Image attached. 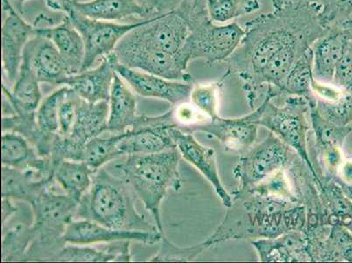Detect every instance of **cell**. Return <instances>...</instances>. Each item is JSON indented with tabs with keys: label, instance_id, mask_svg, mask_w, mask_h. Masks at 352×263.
I'll use <instances>...</instances> for the list:
<instances>
[{
	"label": "cell",
	"instance_id": "1",
	"mask_svg": "<svg viewBox=\"0 0 352 263\" xmlns=\"http://www.w3.org/2000/svg\"><path fill=\"white\" fill-rule=\"evenodd\" d=\"M322 3L304 2L274 8L246 22L245 36L235 52L226 61V73L238 74L250 107H258L256 85L272 57L285 45L306 32L326 30L320 20Z\"/></svg>",
	"mask_w": 352,
	"mask_h": 263
},
{
	"label": "cell",
	"instance_id": "2",
	"mask_svg": "<svg viewBox=\"0 0 352 263\" xmlns=\"http://www.w3.org/2000/svg\"><path fill=\"white\" fill-rule=\"evenodd\" d=\"M182 156L177 149L166 151L131 155L115 160L113 174L120 176L136 198L142 202L146 210L151 213L156 227L166 236L161 215L162 201L168 190L180 191L182 179L179 172Z\"/></svg>",
	"mask_w": 352,
	"mask_h": 263
},
{
	"label": "cell",
	"instance_id": "3",
	"mask_svg": "<svg viewBox=\"0 0 352 263\" xmlns=\"http://www.w3.org/2000/svg\"><path fill=\"white\" fill-rule=\"evenodd\" d=\"M230 195L232 207L227 208L226 216L215 232L204 240L209 249L229 240L252 242L307 229L308 211L304 205H297L281 213H267L246 192L236 189Z\"/></svg>",
	"mask_w": 352,
	"mask_h": 263
},
{
	"label": "cell",
	"instance_id": "4",
	"mask_svg": "<svg viewBox=\"0 0 352 263\" xmlns=\"http://www.w3.org/2000/svg\"><path fill=\"white\" fill-rule=\"evenodd\" d=\"M135 198L122 178L103 167L95 173L91 188L80 200L76 218L118 230L160 231L138 211Z\"/></svg>",
	"mask_w": 352,
	"mask_h": 263
},
{
	"label": "cell",
	"instance_id": "5",
	"mask_svg": "<svg viewBox=\"0 0 352 263\" xmlns=\"http://www.w3.org/2000/svg\"><path fill=\"white\" fill-rule=\"evenodd\" d=\"M311 105L300 96L289 95L279 88L267 85L261 104L249 114L250 120L264 127L280 138L300 156L318 178L308 150Z\"/></svg>",
	"mask_w": 352,
	"mask_h": 263
},
{
	"label": "cell",
	"instance_id": "6",
	"mask_svg": "<svg viewBox=\"0 0 352 263\" xmlns=\"http://www.w3.org/2000/svg\"><path fill=\"white\" fill-rule=\"evenodd\" d=\"M30 205L34 213L33 240L25 262H54L67 244L64 233L76 219L78 203L64 194L54 182Z\"/></svg>",
	"mask_w": 352,
	"mask_h": 263
},
{
	"label": "cell",
	"instance_id": "7",
	"mask_svg": "<svg viewBox=\"0 0 352 263\" xmlns=\"http://www.w3.org/2000/svg\"><path fill=\"white\" fill-rule=\"evenodd\" d=\"M191 33L182 53L188 62L203 60L208 65L226 62L245 36L244 28L238 23L214 24L207 10L197 11L188 16Z\"/></svg>",
	"mask_w": 352,
	"mask_h": 263
},
{
	"label": "cell",
	"instance_id": "8",
	"mask_svg": "<svg viewBox=\"0 0 352 263\" xmlns=\"http://www.w3.org/2000/svg\"><path fill=\"white\" fill-rule=\"evenodd\" d=\"M292 147L271 133L258 145L240 156L233 169L239 189L257 185L275 172L286 169L298 156Z\"/></svg>",
	"mask_w": 352,
	"mask_h": 263
},
{
	"label": "cell",
	"instance_id": "9",
	"mask_svg": "<svg viewBox=\"0 0 352 263\" xmlns=\"http://www.w3.org/2000/svg\"><path fill=\"white\" fill-rule=\"evenodd\" d=\"M191 33L190 21L184 12L175 8L162 12L123 38L122 43L146 49L178 54Z\"/></svg>",
	"mask_w": 352,
	"mask_h": 263
},
{
	"label": "cell",
	"instance_id": "10",
	"mask_svg": "<svg viewBox=\"0 0 352 263\" xmlns=\"http://www.w3.org/2000/svg\"><path fill=\"white\" fill-rule=\"evenodd\" d=\"M175 126L173 109L159 116L139 115L132 128L120 134L118 153L122 157L177 149L169 134V128Z\"/></svg>",
	"mask_w": 352,
	"mask_h": 263
},
{
	"label": "cell",
	"instance_id": "11",
	"mask_svg": "<svg viewBox=\"0 0 352 263\" xmlns=\"http://www.w3.org/2000/svg\"><path fill=\"white\" fill-rule=\"evenodd\" d=\"M66 15L69 16L81 34L85 43V57L82 72L91 69L99 59L102 60L114 52L118 44L128 33L149 20L118 24L116 22L94 20L74 11H69Z\"/></svg>",
	"mask_w": 352,
	"mask_h": 263
},
{
	"label": "cell",
	"instance_id": "12",
	"mask_svg": "<svg viewBox=\"0 0 352 263\" xmlns=\"http://www.w3.org/2000/svg\"><path fill=\"white\" fill-rule=\"evenodd\" d=\"M114 52L118 63L128 68L142 70L174 81L194 83V78L187 72L190 62L181 51L178 54H171L120 41Z\"/></svg>",
	"mask_w": 352,
	"mask_h": 263
},
{
	"label": "cell",
	"instance_id": "13",
	"mask_svg": "<svg viewBox=\"0 0 352 263\" xmlns=\"http://www.w3.org/2000/svg\"><path fill=\"white\" fill-rule=\"evenodd\" d=\"M50 9L56 12L74 11L94 20L116 22L127 19H142L143 21L156 17L159 8L142 3L139 0H91L79 2L76 0H46Z\"/></svg>",
	"mask_w": 352,
	"mask_h": 263
},
{
	"label": "cell",
	"instance_id": "14",
	"mask_svg": "<svg viewBox=\"0 0 352 263\" xmlns=\"http://www.w3.org/2000/svg\"><path fill=\"white\" fill-rule=\"evenodd\" d=\"M2 69L4 81L14 85L23 60L25 47L34 35V25L21 17L8 0H2Z\"/></svg>",
	"mask_w": 352,
	"mask_h": 263
},
{
	"label": "cell",
	"instance_id": "15",
	"mask_svg": "<svg viewBox=\"0 0 352 263\" xmlns=\"http://www.w3.org/2000/svg\"><path fill=\"white\" fill-rule=\"evenodd\" d=\"M162 233L160 231L118 230L88 220H73L67 227L63 240L74 245H94L120 240H129L146 245L162 242Z\"/></svg>",
	"mask_w": 352,
	"mask_h": 263
},
{
	"label": "cell",
	"instance_id": "16",
	"mask_svg": "<svg viewBox=\"0 0 352 263\" xmlns=\"http://www.w3.org/2000/svg\"><path fill=\"white\" fill-rule=\"evenodd\" d=\"M169 134L182 158L193 165L209 181L223 207H232V195L226 191L220 179L215 150L201 145L193 134L188 132L171 127L169 128Z\"/></svg>",
	"mask_w": 352,
	"mask_h": 263
},
{
	"label": "cell",
	"instance_id": "17",
	"mask_svg": "<svg viewBox=\"0 0 352 263\" xmlns=\"http://www.w3.org/2000/svg\"><path fill=\"white\" fill-rule=\"evenodd\" d=\"M117 73L136 94L144 98L162 99L173 107L190 101L195 83L174 81L142 70L118 64Z\"/></svg>",
	"mask_w": 352,
	"mask_h": 263
},
{
	"label": "cell",
	"instance_id": "18",
	"mask_svg": "<svg viewBox=\"0 0 352 263\" xmlns=\"http://www.w3.org/2000/svg\"><path fill=\"white\" fill-rule=\"evenodd\" d=\"M325 30H316L299 35L285 45L272 57L263 72L261 73L256 85V101L265 93L267 85L283 89L285 80L294 64L307 50L311 48L316 40L324 33Z\"/></svg>",
	"mask_w": 352,
	"mask_h": 263
},
{
	"label": "cell",
	"instance_id": "19",
	"mask_svg": "<svg viewBox=\"0 0 352 263\" xmlns=\"http://www.w3.org/2000/svg\"><path fill=\"white\" fill-rule=\"evenodd\" d=\"M308 249L314 262H352V233L336 224L307 227Z\"/></svg>",
	"mask_w": 352,
	"mask_h": 263
},
{
	"label": "cell",
	"instance_id": "20",
	"mask_svg": "<svg viewBox=\"0 0 352 263\" xmlns=\"http://www.w3.org/2000/svg\"><path fill=\"white\" fill-rule=\"evenodd\" d=\"M258 127L250 120L248 115L235 118L220 116L204 123L196 125L188 133H206L217 138L229 153L243 154L254 146L258 138Z\"/></svg>",
	"mask_w": 352,
	"mask_h": 263
},
{
	"label": "cell",
	"instance_id": "21",
	"mask_svg": "<svg viewBox=\"0 0 352 263\" xmlns=\"http://www.w3.org/2000/svg\"><path fill=\"white\" fill-rule=\"evenodd\" d=\"M118 64L116 54L113 52L104 57L96 68L69 76L64 85L89 103L109 102Z\"/></svg>",
	"mask_w": 352,
	"mask_h": 263
},
{
	"label": "cell",
	"instance_id": "22",
	"mask_svg": "<svg viewBox=\"0 0 352 263\" xmlns=\"http://www.w3.org/2000/svg\"><path fill=\"white\" fill-rule=\"evenodd\" d=\"M23 57L30 63L41 83L64 85L72 76L59 50L46 38L34 35L25 47Z\"/></svg>",
	"mask_w": 352,
	"mask_h": 263
},
{
	"label": "cell",
	"instance_id": "23",
	"mask_svg": "<svg viewBox=\"0 0 352 263\" xmlns=\"http://www.w3.org/2000/svg\"><path fill=\"white\" fill-rule=\"evenodd\" d=\"M351 38L342 27L326 28L311 46L314 78L322 83H332L339 62Z\"/></svg>",
	"mask_w": 352,
	"mask_h": 263
},
{
	"label": "cell",
	"instance_id": "24",
	"mask_svg": "<svg viewBox=\"0 0 352 263\" xmlns=\"http://www.w3.org/2000/svg\"><path fill=\"white\" fill-rule=\"evenodd\" d=\"M262 262H310L305 231H291L274 238L252 240Z\"/></svg>",
	"mask_w": 352,
	"mask_h": 263
},
{
	"label": "cell",
	"instance_id": "25",
	"mask_svg": "<svg viewBox=\"0 0 352 263\" xmlns=\"http://www.w3.org/2000/svg\"><path fill=\"white\" fill-rule=\"evenodd\" d=\"M53 185V176L34 169L2 165V198L27 202L31 204Z\"/></svg>",
	"mask_w": 352,
	"mask_h": 263
},
{
	"label": "cell",
	"instance_id": "26",
	"mask_svg": "<svg viewBox=\"0 0 352 263\" xmlns=\"http://www.w3.org/2000/svg\"><path fill=\"white\" fill-rule=\"evenodd\" d=\"M34 35L46 38L56 47L68 66L70 75L82 72L85 57V43L68 15L58 25L34 28Z\"/></svg>",
	"mask_w": 352,
	"mask_h": 263
},
{
	"label": "cell",
	"instance_id": "27",
	"mask_svg": "<svg viewBox=\"0 0 352 263\" xmlns=\"http://www.w3.org/2000/svg\"><path fill=\"white\" fill-rule=\"evenodd\" d=\"M2 165L34 171L53 176L50 157H43L25 137L16 133H2Z\"/></svg>",
	"mask_w": 352,
	"mask_h": 263
},
{
	"label": "cell",
	"instance_id": "28",
	"mask_svg": "<svg viewBox=\"0 0 352 263\" xmlns=\"http://www.w3.org/2000/svg\"><path fill=\"white\" fill-rule=\"evenodd\" d=\"M109 112V102L94 104L80 97L76 120L68 138L81 145H85L89 140L107 133Z\"/></svg>",
	"mask_w": 352,
	"mask_h": 263
},
{
	"label": "cell",
	"instance_id": "29",
	"mask_svg": "<svg viewBox=\"0 0 352 263\" xmlns=\"http://www.w3.org/2000/svg\"><path fill=\"white\" fill-rule=\"evenodd\" d=\"M109 105L108 134L124 133L135 125L139 118L137 98L133 90L118 73L111 87Z\"/></svg>",
	"mask_w": 352,
	"mask_h": 263
},
{
	"label": "cell",
	"instance_id": "30",
	"mask_svg": "<svg viewBox=\"0 0 352 263\" xmlns=\"http://www.w3.org/2000/svg\"><path fill=\"white\" fill-rule=\"evenodd\" d=\"M129 240H120L107 243L101 249L91 245H74L66 244L59 252L54 262H131Z\"/></svg>",
	"mask_w": 352,
	"mask_h": 263
},
{
	"label": "cell",
	"instance_id": "31",
	"mask_svg": "<svg viewBox=\"0 0 352 263\" xmlns=\"http://www.w3.org/2000/svg\"><path fill=\"white\" fill-rule=\"evenodd\" d=\"M95 171L85 162L64 161L53 165V178L64 194L78 202L91 188Z\"/></svg>",
	"mask_w": 352,
	"mask_h": 263
},
{
	"label": "cell",
	"instance_id": "32",
	"mask_svg": "<svg viewBox=\"0 0 352 263\" xmlns=\"http://www.w3.org/2000/svg\"><path fill=\"white\" fill-rule=\"evenodd\" d=\"M40 83L33 67L23 57L17 80L12 86V89L3 85V97L8 98L15 107L28 111L37 112L41 102L43 101Z\"/></svg>",
	"mask_w": 352,
	"mask_h": 263
},
{
	"label": "cell",
	"instance_id": "33",
	"mask_svg": "<svg viewBox=\"0 0 352 263\" xmlns=\"http://www.w3.org/2000/svg\"><path fill=\"white\" fill-rule=\"evenodd\" d=\"M68 86L56 90L41 102L36 112L37 126L41 140L37 152L41 156L50 157L54 138L59 133V109Z\"/></svg>",
	"mask_w": 352,
	"mask_h": 263
},
{
	"label": "cell",
	"instance_id": "34",
	"mask_svg": "<svg viewBox=\"0 0 352 263\" xmlns=\"http://www.w3.org/2000/svg\"><path fill=\"white\" fill-rule=\"evenodd\" d=\"M319 195L329 226H345L352 219V203L334 178L319 180Z\"/></svg>",
	"mask_w": 352,
	"mask_h": 263
},
{
	"label": "cell",
	"instance_id": "35",
	"mask_svg": "<svg viewBox=\"0 0 352 263\" xmlns=\"http://www.w3.org/2000/svg\"><path fill=\"white\" fill-rule=\"evenodd\" d=\"M314 78L313 54L310 48L294 64L285 80L283 89L280 90L287 94L306 98L314 107L316 101L311 88Z\"/></svg>",
	"mask_w": 352,
	"mask_h": 263
},
{
	"label": "cell",
	"instance_id": "36",
	"mask_svg": "<svg viewBox=\"0 0 352 263\" xmlns=\"http://www.w3.org/2000/svg\"><path fill=\"white\" fill-rule=\"evenodd\" d=\"M33 240L31 226L17 223L2 229L1 262H25Z\"/></svg>",
	"mask_w": 352,
	"mask_h": 263
},
{
	"label": "cell",
	"instance_id": "37",
	"mask_svg": "<svg viewBox=\"0 0 352 263\" xmlns=\"http://www.w3.org/2000/svg\"><path fill=\"white\" fill-rule=\"evenodd\" d=\"M118 140L120 134H104L89 140L83 149L82 162L97 172L107 163L121 157L118 150Z\"/></svg>",
	"mask_w": 352,
	"mask_h": 263
},
{
	"label": "cell",
	"instance_id": "38",
	"mask_svg": "<svg viewBox=\"0 0 352 263\" xmlns=\"http://www.w3.org/2000/svg\"><path fill=\"white\" fill-rule=\"evenodd\" d=\"M261 6L258 0H206L210 20L220 24L254 14L261 9Z\"/></svg>",
	"mask_w": 352,
	"mask_h": 263
},
{
	"label": "cell",
	"instance_id": "39",
	"mask_svg": "<svg viewBox=\"0 0 352 263\" xmlns=\"http://www.w3.org/2000/svg\"><path fill=\"white\" fill-rule=\"evenodd\" d=\"M244 190L258 195L268 196V197L283 198V200L302 204L297 198L296 189L287 169L275 172L274 174L268 176L257 185L245 188Z\"/></svg>",
	"mask_w": 352,
	"mask_h": 263
},
{
	"label": "cell",
	"instance_id": "40",
	"mask_svg": "<svg viewBox=\"0 0 352 263\" xmlns=\"http://www.w3.org/2000/svg\"><path fill=\"white\" fill-rule=\"evenodd\" d=\"M229 78L226 73L216 82L194 83L190 95V102L210 120L219 117V92L226 80Z\"/></svg>",
	"mask_w": 352,
	"mask_h": 263
},
{
	"label": "cell",
	"instance_id": "41",
	"mask_svg": "<svg viewBox=\"0 0 352 263\" xmlns=\"http://www.w3.org/2000/svg\"><path fill=\"white\" fill-rule=\"evenodd\" d=\"M315 110L323 120L338 127H347L352 123V97L345 92L335 101L316 98Z\"/></svg>",
	"mask_w": 352,
	"mask_h": 263
},
{
	"label": "cell",
	"instance_id": "42",
	"mask_svg": "<svg viewBox=\"0 0 352 263\" xmlns=\"http://www.w3.org/2000/svg\"><path fill=\"white\" fill-rule=\"evenodd\" d=\"M209 249L206 242L190 246H179L163 237L161 249L149 262H193L201 253Z\"/></svg>",
	"mask_w": 352,
	"mask_h": 263
},
{
	"label": "cell",
	"instance_id": "43",
	"mask_svg": "<svg viewBox=\"0 0 352 263\" xmlns=\"http://www.w3.org/2000/svg\"><path fill=\"white\" fill-rule=\"evenodd\" d=\"M320 20L325 28L342 27L352 15V0H324Z\"/></svg>",
	"mask_w": 352,
	"mask_h": 263
},
{
	"label": "cell",
	"instance_id": "44",
	"mask_svg": "<svg viewBox=\"0 0 352 263\" xmlns=\"http://www.w3.org/2000/svg\"><path fill=\"white\" fill-rule=\"evenodd\" d=\"M79 98V96L69 87L60 105L58 134L60 136L68 137L72 132L74 122L76 120Z\"/></svg>",
	"mask_w": 352,
	"mask_h": 263
},
{
	"label": "cell",
	"instance_id": "45",
	"mask_svg": "<svg viewBox=\"0 0 352 263\" xmlns=\"http://www.w3.org/2000/svg\"><path fill=\"white\" fill-rule=\"evenodd\" d=\"M332 83L352 97V39L348 41L344 56L336 70Z\"/></svg>",
	"mask_w": 352,
	"mask_h": 263
},
{
	"label": "cell",
	"instance_id": "46",
	"mask_svg": "<svg viewBox=\"0 0 352 263\" xmlns=\"http://www.w3.org/2000/svg\"><path fill=\"white\" fill-rule=\"evenodd\" d=\"M18 211L17 207L14 204V200L9 198H2V227H5Z\"/></svg>",
	"mask_w": 352,
	"mask_h": 263
},
{
	"label": "cell",
	"instance_id": "47",
	"mask_svg": "<svg viewBox=\"0 0 352 263\" xmlns=\"http://www.w3.org/2000/svg\"><path fill=\"white\" fill-rule=\"evenodd\" d=\"M338 178L352 185V161H344L338 169Z\"/></svg>",
	"mask_w": 352,
	"mask_h": 263
},
{
	"label": "cell",
	"instance_id": "48",
	"mask_svg": "<svg viewBox=\"0 0 352 263\" xmlns=\"http://www.w3.org/2000/svg\"><path fill=\"white\" fill-rule=\"evenodd\" d=\"M334 179L337 181L338 184L341 186L342 191H344L345 196H346L352 203V185L347 184V182L342 181L340 178H338V176H336Z\"/></svg>",
	"mask_w": 352,
	"mask_h": 263
},
{
	"label": "cell",
	"instance_id": "49",
	"mask_svg": "<svg viewBox=\"0 0 352 263\" xmlns=\"http://www.w3.org/2000/svg\"><path fill=\"white\" fill-rule=\"evenodd\" d=\"M304 2H319L318 0H273L274 8H280L286 4H292V3Z\"/></svg>",
	"mask_w": 352,
	"mask_h": 263
},
{
	"label": "cell",
	"instance_id": "50",
	"mask_svg": "<svg viewBox=\"0 0 352 263\" xmlns=\"http://www.w3.org/2000/svg\"><path fill=\"white\" fill-rule=\"evenodd\" d=\"M8 1L14 6L16 10L21 14L22 11H23L24 4L28 1V0H8Z\"/></svg>",
	"mask_w": 352,
	"mask_h": 263
},
{
	"label": "cell",
	"instance_id": "51",
	"mask_svg": "<svg viewBox=\"0 0 352 263\" xmlns=\"http://www.w3.org/2000/svg\"><path fill=\"white\" fill-rule=\"evenodd\" d=\"M342 28H344L345 31L347 32L349 36L352 39V19L349 20L346 23L342 25Z\"/></svg>",
	"mask_w": 352,
	"mask_h": 263
},
{
	"label": "cell",
	"instance_id": "52",
	"mask_svg": "<svg viewBox=\"0 0 352 263\" xmlns=\"http://www.w3.org/2000/svg\"><path fill=\"white\" fill-rule=\"evenodd\" d=\"M344 227L352 233V219Z\"/></svg>",
	"mask_w": 352,
	"mask_h": 263
},
{
	"label": "cell",
	"instance_id": "53",
	"mask_svg": "<svg viewBox=\"0 0 352 263\" xmlns=\"http://www.w3.org/2000/svg\"><path fill=\"white\" fill-rule=\"evenodd\" d=\"M318 1H319L320 3H322L323 1H324V0H318Z\"/></svg>",
	"mask_w": 352,
	"mask_h": 263
}]
</instances>
